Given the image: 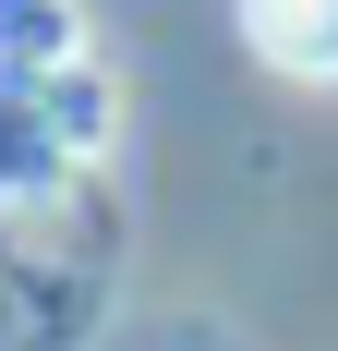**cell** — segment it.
<instances>
[{
	"mask_svg": "<svg viewBox=\"0 0 338 351\" xmlns=\"http://www.w3.org/2000/svg\"><path fill=\"white\" fill-rule=\"evenodd\" d=\"M242 36L290 85H338V0H242Z\"/></svg>",
	"mask_w": 338,
	"mask_h": 351,
	"instance_id": "cell-1",
	"label": "cell"
},
{
	"mask_svg": "<svg viewBox=\"0 0 338 351\" xmlns=\"http://www.w3.org/2000/svg\"><path fill=\"white\" fill-rule=\"evenodd\" d=\"M73 49H85L73 0H0V73H25V61H73Z\"/></svg>",
	"mask_w": 338,
	"mask_h": 351,
	"instance_id": "cell-2",
	"label": "cell"
}]
</instances>
